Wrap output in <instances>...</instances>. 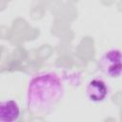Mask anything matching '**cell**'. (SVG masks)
Here are the masks:
<instances>
[{"mask_svg": "<svg viewBox=\"0 0 122 122\" xmlns=\"http://www.w3.org/2000/svg\"><path fill=\"white\" fill-rule=\"evenodd\" d=\"M99 68L104 75L112 79L122 77V51L111 49L105 51L99 59Z\"/></svg>", "mask_w": 122, "mask_h": 122, "instance_id": "2", "label": "cell"}, {"mask_svg": "<svg viewBox=\"0 0 122 122\" xmlns=\"http://www.w3.org/2000/svg\"><path fill=\"white\" fill-rule=\"evenodd\" d=\"M20 116V107L15 100L8 99L0 103V121L14 122Z\"/></svg>", "mask_w": 122, "mask_h": 122, "instance_id": "4", "label": "cell"}, {"mask_svg": "<svg viewBox=\"0 0 122 122\" xmlns=\"http://www.w3.org/2000/svg\"><path fill=\"white\" fill-rule=\"evenodd\" d=\"M64 84L60 76L51 71L34 74L26 92L28 109L37 115H47L63 99Z\"/></svg>", "mask_w": 122, "mask_h": 122, "instance_id": "1", "label": "cell"}, {"mask_svg": "<svg viewBox=\"0 0 122 122\" xmlns=\"http://www.w3.org/2000/svg\"><path fill=\"white\" fill-rule=\"evenodd\" d=\"M110 94L109 85L100 78H93L89 81L86 88V96L89 101L99 104L107 100Z\"/></svg>", "mask_w": 122, "mask_h": 122, "instance_id": "3", "label": "cell"}]
</instances>
